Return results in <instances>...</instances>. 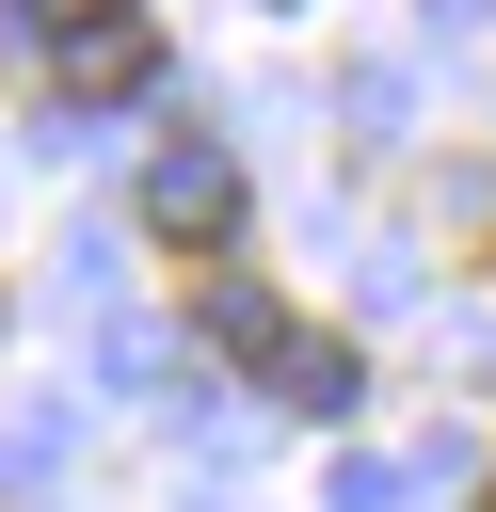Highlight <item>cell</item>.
Masks as SVG:
<instances>
[{
    "instance_id": "6da1fadb",
    "label": "cell",
    "mask_w": 496,
    "mask_h": 512,
    "mask_svg": "<svg viewBox=\"0 0 496 512\" xmlns=\"http://www.w3.org/2000/svg\"><path fill=\"white\" fill-rule=\"evenodd\" d=\"M144 224H160V240H192V256H208V240H224V224H240V160H224V144H208V128H192V144H160V160H144Z\"/></svg>"
},
{
    "instance_id": "7a4b0ae2",
    "label": "cell",
    "mask_w": 496,
    "mask_h": 512,
    "mask_svg": "<svg viewBox=\"0 0 496 512\" xmlns=\"http://www.w3.org/2000/svg\"><path fill=\"white\" fill-rule=\"evenodd\" d=\"M48 64H64V96H144L160 80V32L144 16H80V32H48Z\"/></svg>"
},
{
    "instance_id": "3957f363",
    "label": "cell",
    "mask_w": 496,
    "mask_h": 512,
    "mask_svg": "<svg viewBox=\"0 0 496 512\" xmlns=\"http://www.w3.org/2000/svg\"><path fill=\"white\" fill-rule=\"evenodd\" d=\"M192 320H208V352H240V368H256V384H272V352H288V336H304V320H288V304H272V288H256V272H192Z\"/></svg>"
},
{
    "instance_id": "277c9868",
    "label": "cell",
    "mask_w": 496,
    "mask_h": 512,
    "mask_svg": "<svg viewBox=\"0 0 496 512\" xmlns=\"http://www.w3.org/2000/svg\"><path fill=\"white\" fill-rule=\"evenodd\" d=\"M352 384H368L352 336H288V352H272V400H288V416H352Z\"/></svg>"
}]
</instances>
